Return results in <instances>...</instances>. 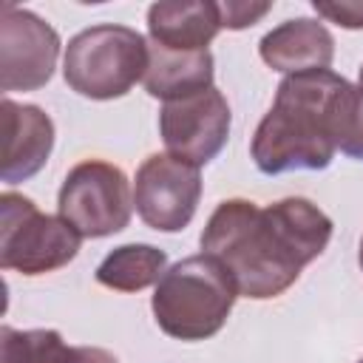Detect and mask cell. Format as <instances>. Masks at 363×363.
<instances>
[{
  "instance_id": "cell-21",
  "label": "cell",
  "mask_w": 363,
  "mask_h": 363,
  "mask_svg": "<svg viewBox=\"0 0 363 363\" xmlns=\"http://www.w3.org/2000/svg\"><path fill=\"white\" fill-rule=\"evenodd\" d=\"M360 88H363V68H360Z\"/></svg>"
},
{
  "instance_id": "cell-7",
  "label": "cell",
  "mask_w": 363,
  "mask_h": 363,
  "mask_svg": "<svg viewBox=\"0 0 363 363\" xmlns=\"http://www.w3.org/2000/svg\"><path fill=\"white\" fill-rule=\"evenodd\" d=\"M201 196V176L170 153H153L136 170L133 204L139 218L159 233H179L196 216Z\"/></svg>"
},
{
  "instance_id": "cell-2",
  "label": "cell",
  "mask_w": 363,
  "mask_h": 363,
  "mask_svg": "<svg viewBox=\"0 0 363 363\" xmlns=\"http://www.w3.org/2000/svg\"><path fill=\"white\" fill-rule=\"evenodd\" d=\"M343 82V77L326 68L292 74L278 85L275 102L252 136V159L261 173L329 167L335 156L329 116Z\"/></svg>"
},
{
  "instance_id": "cell-18",
  "label": "cell",
  "mask_w": 363,
  "mask_h": 363,
  "mask_svg": "<svg viewBox=\"0 0 363 363\" xmlns=\"http://www.w3.org/2000/svg\"><path fill=\"white\" fill-rule=\"evenodd\" d=\"M318 17L337 23L343 28H363V3H312Z\"/></svg>"
},
{
  "instance_id": "cell-22",
  "label": "cell",
  "mask_w": 363,
  "mask_h": 363,
  "mask_svg": "<svg viewBox=\"0 0 363 363\" xmlns=\"http://www.w3.org/2000/svg\"><path fill=\"white\" fill-rule=\"evenodd\" d=\"M360 363H363V360H360Z\"/></svg>"
},
{
  "instance_id": "cell-12",
  "label": "cell",
  "mask_w": 363,
  "mask_h": 363,
  "mask_svg": "<svg viewBox=\"0 0 363 363\" xmlns=\"http://www.w3.org/2000/svg\"><path fill=\"white\" fill-rule=\"evenodd\" d=\"M218 28V3H153L147 9L150 43L170 51H207Z\"/></svg>"
},
{
  "instance_id": "cell-16",
  "label": "cell",
  "mask_w": 363,
  "mask_h": 363,
  "mask_svg": "<svg viewBox=\"0 0 363 363\" xmlns=\"http://www.w3.org/2000/svg\"><path fill=\"white\" fill-rule=\"evenodd\" d=\"M62 346L65 343L54 329H0V363H54Z\"/></svg>"
},
{
  "instance_id": "cell-5",
  "label": "cell",
  "mask_w": 363,
  "mask_h": 363,
  "mask_svg": "<svg viewBox=\"0 0 363 363\" xmlns=\"http://www.w3.org/2000/svg\"><path fill=\"white\" fill-rule=\"evenodd\" d=\"M79 233L60 216L37 210L20 193L0 196V267L43 275L65 267L79 252Z\"/></svg>"
},
{
  "instance_id": "cell-3",
  "label": "cell",
  "mask_w": 363,
  "mask_h": 363,
  "mask_svg": "<svg viewBox=\"0 0 363 363\" xmlns=\"http://www.w3.org/2000/svg\"><path fill=\"white\" fill-rule=\"evenodd\" d=\"M235 298L238 289L230 272L213 255L201 252L173 264L159 278L150 306L164 335L176 340H204L224 326Z\"/></svg>"
},
{
  "instance_id": "cell-1",
  "label": "cell",
  "mask_w": 363,
  "mask_h": 363,
  "mask_svg": "<svg viewBox=\"0 0 363 363\" xmlns=\"http://www.w3.org/2000/svg\"><path fill=\"white\" fill-rule=\"evenodd\" d=\"M332 238V218L309 199L292 196L258 207L221 201L201 230V250L233 278L238 295L267 301L289 289Z\"/></svg>"
},
{
  "instance_id": "cell-19",
  "label": "cell",
  "mask_w": 363,
  "mask_h": 363,
  "mask_svg": "<svg viewBox=\"0 0 363 363\" xmlns=\"http://www.w3.org/2000/svg\"><path fill=\"white\" fill-rule=\"evenodd\" d=\"M54 363H119V360L99 346H62Z\"/></svg>"
},
{
  "instance_id": "cell-14",
  "label": "cell",
  "mask_w": 363,
  "mask_h": 363,
  "mask_svg": "<svg viewBox=\"0 0 363 363\" xmlns=\"http://www.w3.org/2000/svg\"><path fill=\"white\" fill-rule=\"evenodd\" d=\"M167 255L150 244H125L116 247L96 267V281L116 292H139L167 272Z\"/></svg>"
},
{
  "instance_id": "cell-15",
  "label": "cell",
  "mask_w": 363,
  "mask_h": 363,
  "mask_svg": "<svg viewBox=\"0 0 363 363\" xmlns=\"http://www.w3.org/2000/svg\"><path fill=\"white\" fill-rule=\"evenodd\" d=\"M329 130L335 150L363 159V88H354L352 82H343L332 102Z\"/></svg>"
},
{
  "instance_id": "cell-8",
  "label": "cell",
  "mask_w": 363,
  "mask_h": 363,
  "mask_svg": "<svg viewBox=\"0 0 363 363\" xmlns=\"http://www.w3.org/2000/svg\"><path fill=\"white\" fill-rule=\"evenodd\" d=\"M60 37L34 11L11 3L0 6V88L37 91L43 88L57 65Z\"/></svg>"
},
{
  "instance_id": "cell-4",
  "label": "cell",
  "mask_w": 363,
  "mask_h": 363,
  "mask_svg": "<svg viewBox=\"0 0 363 363\" xmlns=\"http://www.w3.org/2000/svg\"><path fill=\"white\" fill-rule=\"evenodd\" d=\"M147 71V43L128 26H91L71 37L62 77L71 91L88 99L125 96Z\"/></svg>"
},
{
  "instance_id": "cell-20",
  "label": "cell",
  "mask_w": 363,
  "mask_h": 363,
  "mask_svg": "<svg viewBox=\"0 0 363 363\" xmlns=\"http://www.w3.org/2000/svg\"><path fill=\"white\" fill-rule=\"evenodd\" d=\"M357 261H360V269H363V241H360V252H357Z\"/></svg>"
},
{
  "instance_id": "cell-10",
  "label": "cell",
  "mask_w": 363,
  "mask_h": 363,
  "mask_svg": "<svg viewBox=\"0 0 363 363\" xmlns=\"http://www.w3.org/2000/svg\"><path fill=\"white\" fill-rule=\"evenodd\" d=\"M3 182L31 179L51 156L54 147V122L37 105H20L9 96L3 99Z\"/></svg>"
},
{
  "instance_id": "cell-11",
  "label": "cell",
  "mask_w": 363,
  "mask_h": 363,
  "mask_svg": "<svg viewBox=\"0 0 363 363\" xmlns=\"http://www.w3.org/2000/svg\"><path fill=\"white\" fill-rule=\"evenodd\" d=\"M258 51L269 68L292 77L306 71H326L335 57V40L320 20L298 17L264 34Z\"/></svg>"
},
{
  "instance_id": "cell-17",
  "label": "cell",
  "mask_w": 363,
  "mask_h": 363,
  "mask_svg": "<svg viewBox=\"0 0 363 363\" xmlns=\"http://www.w3.org/2000/svg\"><path fill=\"white\" fill-rule=\"evenodd\" d=\"M269 9L272 3H218L221 28H247L258 23Z\"/></svg>"
},
{
  "instance_id": "cell-9",
  "label": "cell",
  "mask_w": 363,
  "mask_h": 363,
  "mask_svg": "<svg viewBox=\"0 0 363 363\" xmlns=\"http://www.w3.org/2000/svg\"><path fill=\"white\" fill-rule=\"evenodd\" d=\"M162 142L170 156L187 164H207L218 156L230 133V105L218 88L164 102L159 113Z\"/></svg>"
},
{
  "instance_id": "cell-6",
  "label": "cell",
  "mask_w": 363,
  "mask_h": 363,
  "mask_svg": "<svg viewBox=\"0 0 363 363\" xmlns=\"http://www.w3.org/2000/svg\"><path fill=\"white\" fill-rule=\"evenodd\" d=\"M60 218H65L82 238H105L128 227L133 196L128 176L99 159L71 167L60 187Z\"/></svg>"
},
{
  "instance_id": "cell-13",
  "label": "cell",
  "mask_w": 363,
  "mask_h": 363,
  "mask_svg": "<svg viewBox=\"0 0 363 363\" xmlns=\"http://www.w3.org/2000/svg\"><path fill=\"white\" fill-rule=\"evenodd\" d=\"M145 88L150 96L176 102L213 88V54L210 51H170L156 43L147 45Z\"/></svg>"
}]
</instances>
